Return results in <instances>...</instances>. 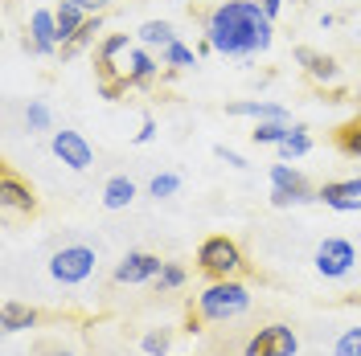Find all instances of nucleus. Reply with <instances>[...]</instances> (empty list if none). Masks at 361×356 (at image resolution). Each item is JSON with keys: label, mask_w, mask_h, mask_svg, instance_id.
<instances>
[{"label": "nucleus", "mask_w": 361, "mask_h": 356, "mask_svg": "<svg viewBox=\"0 0 361 356\" xmlns=\"http://www.w3.org/2000/svg\"><path fill=\"white\" fill-rule=\"evenodd\" d=\"M202 25L209 45L226 58H238V62L267 53L275 42V21L263 13L259 0H218L202 17Z\"/></svg>", "instance_id": "obj_1"}, {"label": "nucleus", "mask_w": 361, "mask_h": 356, "mask_svg": "<svg viewBox=\"0 0 361 356\" xmlns=\"http://www.w3.org/2000/svg\"><path fill=\"white\" fill-rule=\"evenodd\" d=\"M250 307V291L238 279H209V287L197 295V315L205 324H230Z\"/></svg>", "instance_id": "obj_2"}, {"label": "nucleus", "mask_w": 361, "mask_h": 356, "mask_svg": "<svg viewBox=\"0 0 361 356\" xmlns=\"http://www.w3.org/2000/svg\"><path fill=\"white\" fill-rule=\"evenodd\" d=\"M243 267H247L243 262V250H238L234 238H226V234H214V238H205L197 246V270L209 274V279H234Z\"/></svg>", "instance_id": "obj_3"}, {"label": "nucleus", "mask_w": 361, "mask_h": 356, "mask_svg": "<svg viewBox=\"0 0 361 356\" xmlns=\"http://www.w3.org/2000/svg\"><path fill=\"white\" fill-rule=\"evenodd\" d=\"M90 274H94V250H90V246L74 242V246L54 250V258H49V279H54V283L78 287V283H87Z\"/></svg>", "instance_id": "obj_4"}, {"label": "nucleus", "mask_w": 361, "mask_h": 356, "mask_svg": "<svg viewBox=\"0 0 361 356\" xmlns=\"http://www.w3.org/2000/svg\"><path fill=\"white\" fill-rule=\"evenodd\" d=\"M300 352V336L288 324H267L247 340L243 356H295Z\"/></svg>", "instance_id": "obj_5"}, {"label": "nucleus", "mask_w": 361, "mask_h": 356, "mask_svg": "<svg viewBox=\"0 0 361 356\" xmlns=\"http://www.w3.org/2000/svg\"><path fill=\"white\" fill-rule=\"evenodd\" d=\"M353 262H357V246L349 238H324L316 246V270L324 279H345L353 270Z\"/></svg>", "instance_id": "obj_6"}, {"label": "nucleus", "mask_w": 361, "mask_h": 356, "mask_svg": "<svg viewBox=\"0 0 361 356\" xmlns=\"http://www.w3.org/2000/svg\"><path fill=\"white\" fill-rule=\"evenodd\" d=\"M58 45H62V37H58V13H54V8H33V13H29V37H25V49L49 58V53H58Z\"/></svg>", "instance_id": "obj_7"}, {"label": "nucleus", "mask_w": 361, "mask_h": 356, "mask_svg": "<svg viewBox=\"0 0 361 356\" xmlns=\"http://www.w3.org/2000/svg\"><path fill=\"white\" fill-rule=\"evenodd\" d=\"M49 148H54V156L62 160L66 168H74V172H87L90 164H94V148L87 144V135H82V132L62 127V132H54Z\"/></svg>", "instance_id": "obj_8"}, {"label": "nucleus", "mask_w": 361, "mask_h": 356, "mask_svg": "<svg viewBox=\"0 0 361 356\" xmlns=\"http://www.w3.org/2000/svg\"><path fill=\"white\" fill-rule=\"evenodd\" d=\"M160 270H164V258L160 254H148V250H128L123 254V262L115 267V283H128V287H135V283H152Z\"/></svg>", "instance_id": "obj_9"}, {"label": "nucleus", "mask_w": 361, "mask_h": 356, "mask_svg": "<svg viewBox=\"0 0 361 356\" xmlns=\"http://www.w3.org/2000/svg\"><path fill=\"white\" fill-rule=\"evenodd\" d=\"M119 49H132V37L128 33H107L103 42L94 45V78H99V90H107V87L128 78V74H115V53Z\"/></svg>", "instance_id": "obj_10"}, {"label": "nucleus", "mask_w": 361, "mask_h": 356, "mask_svg": "<svg viewBox=\"0 0 361 356\" xmlns=\"http://www.w3.org/2000/svg\"><path fill=\"white\" fill-rule=\"evenodd\" d=\"M0 201H4V209H17V213H37V193H33V184L17 172V168H0Z\"/></svg>", "instance_id": "obj_11"}, {"label": "nucleus", "mask_w": 361, "mask_h": 356, "mask_svg": "<svg viewBox=\"0 0 361 356\" xmlns=\"http://www.w3.org/2000/svg\"><path fill=\"white\" fill-rule=\"evenodd\" d=\"M295 66H304V74L312 78V82H320V87H333L341 78V66L337 58H329V53H320V49H312V45H295Z\"/></svg>", "instance_id": "obj_12"}, {"label": "nucleus", "mask_w": 361, "mask_h": 356, "mask_svg": "<svg viewBox=\"0 0 361 356\" xmlns=\"http://www.w3.org/2000/svg\"><path fill=\"white\" fill-rule=\"evenodd\" d=\"M271 189H283V193L292 197V205L320 201V197H316V189L308 184V177H304L300 168H292L288 160H283V164H271Z\"/></svg>", "instance_id": "obj_13"}, {"label": "nucleus", "mask_w": 361, "mask_h": 356, "mask_svg": "<svg viewBox=\"0 0 361 356\" xmlns=\"http://www.w3.org/2000/svg\"><path fill=\"white\" fill-rule=\"evenodd\" d=\"M42 324V312L37 307H29L21 299H4L0 303V328L13 336V332H29V328H37Z\"/></svg>", "instance_id": "obj_14"}, {"label": "nucleus", "mask_w": 361, "mask_h": 356, "mask_svg": "<svg viewBox=\"0 0 361 356\" xmlns=\"http://www.w3.org/2000/svg\"><path fill=\"white\" fill-rule=\"evenodd\" d=\"M128 58H132V66H128V82H132V90H148L152 87V78H157V70L164 66V62H157L144 45H132Z\"/></svg>", "instance_id": "obj_15"}, {"label": "nucleus", "mask_w": 361, "mask_h": 356, "mask_svg": "<svg viewBox=\"0 0 361 356\" xmlns=\"http://www.w3.org/2000/svg\"><path fill=\"white\" fill-rule=\"evenodd\" d=\"M54 13H58V37H62V45H66L70 37H74V33L82 29V21L90 17L87 0H62V4L54 8Z\"/></svg>", "instance_id": "obj_16"}, {"label": "nucleus", "mask_w": 361, "mask_h": 356, "mask_svg": "<svg viewBox=\"0 0 361 356\" xmlns=\"http://www.w3.org/2000/svg\"><path fill=\"white\" fill-rule=\"evenodd\" d=\"M333 148H337L341 156L361 160V111L353 115V119H345V123L333 127Z\"/></svg>", "instance_id": "obj_17"}, {"label": "nucleus", "mask_w": 361, "mask_h": 356, "mask_svg": "<svg viewBox=\"0 0 361 356\" xmlns=\"http://www.w3.org/2000/svg\"><path fill=\"white\" fill-rule=\"evenodd\" d=\"M226 115H247V119H292L288 107H279V103H263V98H243V103H226Z\"/></svg>", "instance_id": "obj_18"}, {"label": "nucleus", "mask_w": 361, "mask_h": 356, "mask_svg": "<svg viewBox=\"0 0 361 356\" xmlns=\"http://www.w3.org/2000/svg\"><path fill=\"white\" fill-rule=\"evenodd\" d=\"M99 33H103V13H90L87 21H82V29H78V33H74V37H70V42L62 45V62L78 58V53H82V49H87V45L94 42V37H99Z\"/></svg>", "instance_id": "obj_19"}, {"label": "nucleus", "mask_w": 361, "mask_h": 356, "mask_svg": "<svg viewBox=\"0 0 361 356\" xmlns=\"http://www.w3.org/2000/svg\"><path fill=\"white\" fill-rule=\"evenodd\" d=\"M135 201V180L132 177H111L103 184V209H128Z\"/></svg>", "instance_id": "obj_20"}, {"label": "nucleus", "mask_w": 361, "mask_h": 356, "mask_svg": "<svg viewBox=\"0 0 361 356\" xmlns=\"http://www.w3.org/2000/svg\"><path fill=\"white\" fill-rule=\"evenodd\" d=\"M288 135H292V119H259L255 132H250V139H255V144H275V148H279Z\"/></svg>", "instance_id": "obj_21"}, {"label": "nucleus", "mask_w": 361, "mask_h": 356, "mask_svg": "<svg viewBox=\"0 0 361 356\" xmlns=\"http://www.w3.org/2000/svg\"><path fill=\"white\" fill-rule=\"evenodd\" d=\"M160 62H164V66H173V70H189V66H197V53L177 37L173 45H164V49H160Z\"/></svg>", "instance_id": "obj_22"}, {"label": "nucleus", "mask_w": 361, "mask_h": 356, "mask_svg": "<svg viewBox=\"0 0 361 356\" xmlns=\"http://www.w3.org/2000/svg\"><path fill=\"white\" fill-rule=\"evenodd\" d=\"M312 152V135H308V127H292V135L279 144V156L283 160H300Z\"/></svg>", "instance_id": "obj_23"}, {"label": "nucleus", "mask_w": 361, "mask_h": 356, "mask_svg": "<svg viewBox=\"0 0 361 356\" xmlns=\"http://www.w3.org/2000/svg\"><path fill=\"white\" fill-rule=\"evenodd\" d=\"M140 42L144 45H160V49H164V45L177 42V33H173V25L169 21H144L140 25Z\"/></svg>", "instance_id": "obj_24"}, {"label": "nucleus", "mask_w": 361, "mask_h": 356, "mask_svg": "<svg viewBox=\"0 0 361 356\" xmlns=\"http://www.w3.org/2000/svg\"><path fill=\"white\" fill-rule=\"evenodd\" d=\"M152 283H157L160 295H169V291H180L185 283H189V270L180 267V262H164V270H160Z\"/></svg>", "instance_id": "obj_25"}, {"label": "nucleus", "mask_w": 361, "mask_h": 356, "mask_svg": "<svg viewBox=\"0 0 361 356\" xmlns=\"http://www.w3.org/2000/svg\"><path fill=\"white\" fill-rule=\"evenodd\" d=\"M140 348L148 356H169V348H173V328H148L144 340H140Z\"/></svg>", "instance_id": "obj_26"}, {"label": "nucleus", "mask_w": 361, "mask_h": 356, "mask_svg": "<svg viewBox=\"0 0 361 356\" xmlns=\"http://www.w3.org/2000/svg\"><path fill=\"white\" fill-rule=\"evenodd\" d=\"M316 197H320V201L361 197V177H353V180H329V184H320V189H316Z\"/></svg>", "instance_id": "obj_27"}, {"label": "nucleus", "mask_w": 361, "mask_h": 356, "mask_svg": "<svg viewBox=\"0 0 361 356\" xmlns=\"http://www.w3.org/2000/svg\"><path fill=\"white\" fill-rule=\"evenodd\" d=\"M25 127H29V132H54V115H49V107L33 98V103L25 107Z\"/></svg>", "instance_id": "obj_28"}, {"label": "nucleus", "mask_w": 361, "mask_h": 356, "mask_svg": "<svg viewBox=\"0 0 361 356\" xmlns=\"http://www.w3.org/2000/svg\"><path fill=\"white\" fill-rule=\"evenodd\" d=\"M173 193H180V177L177 172H160V177H152V184H148V197H173Z\"/></svg>", "instance_id": "obj_29"}, {"label": "nucleus", "mask_w": 361, "mask_h": 356, "mask_svg": "<svg viewBox=\"0 0 361 356\" xmlns=\"http://www.w3.org/2000/svg\"><path fill=\"white\" fill-rule=\"evenodd\" d=\"M333 356H361V328H345L333 344Z\"/></svg>", "instance_id": "obj_30"}, {"label": "nucleus", "mask_w": 361, "mask_h": 356, "mask_svg": "<svg viewBox=\"0 0 361 356\" xmlns=\"http://www.w3.org/2000/svg\"><path fill=\"white\" fill-rule=\"evenodd\" d=\"M214 156L226 160L230 168H250V160H247V156H238V152H234V148H226V144H214Z\"/></svg>", "instance_id": "obj_31"}, {"label": "nucleus", "mask_w": 361, "mask_h": 356, "mask_svg": "<svg viewBox=\"0 0 361 356\" xmlns=\"http://www.w3.org/2000/svg\"><path fill=\"white\" fill-rule=\"evenodd\" d=\"M329 209H337V213H361V197H337V201H324Z\"/></svg>", "instance_id": "obj_32"}, {"label": "nucleus", "mask_w": 361, "mask_h": 356, "mask_svg": "<svg viewBox=\"0 0 361 356\" xmlns=\"http://www.w3.org/2000/svg\"><path fill=\"white\" fill-rule=\"evenodd\" d=\"M152 139H157V119H152V115H144V127L135 132V144H152Z\"/></svg>", "instance_id": "obj_33"}, {"label": "nucleus", "mask_w": 361, "mask_h": 356, "mask_svg": "<svg viewBox=\"0 0 361 356\" xmlns=\"http://www.w3.org/2000/svg\"><path fill=\"white\" fill-rule=\"evenodd\" d=\"M259 4H263V13H267L271 21H275V17H279V8H283V0H259Z\"/></svg>", "instance_id": "obj_34"}, {"label": "nucleus", "mask_w": 361, "mask_h": 356, "mask_svg": "<svg viewBox=\"0 0 361 356\" xmlns=\"http://www.w3.org/2000/svg\"><path fill=\"white\" fill-rule=\"evenodd\" d=\"M42 356H78V352H70V348H58V344H45Z\"/></svg>", "instance_id": "obj_35"}]
</instances>
